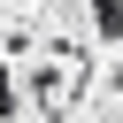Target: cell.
<instances>
[{
  "instance_id": "1",
  "label": "cell",
  "mask_w": 123,
  "mask_h": 123,
  "mask_svg": "<svg viewBox=\"0 0 123 123\" xmlns=\"http://www.w3.org/2000/svg\"><path fill=\"white\" fill-rule=\"evenodd\" d=\"M92 31L100 38H123V0H92Z\"/></svg>"
},
{
  "instance_id": "2",
  "label": "cell",
  "mask_w": 123,
  "mask_h": 123,
  "mask_svg": "<svg viewBox=\"0 0 123 123\" xmlns=\"http://www.w3.org/2000/svg\"><path fill=\"white\" fill-rule=\"evenodd\" d=\"M15 108H23V92H15V77H8V69H0V123H8V115H15Z\"/></svg>"
}]
</instances>
